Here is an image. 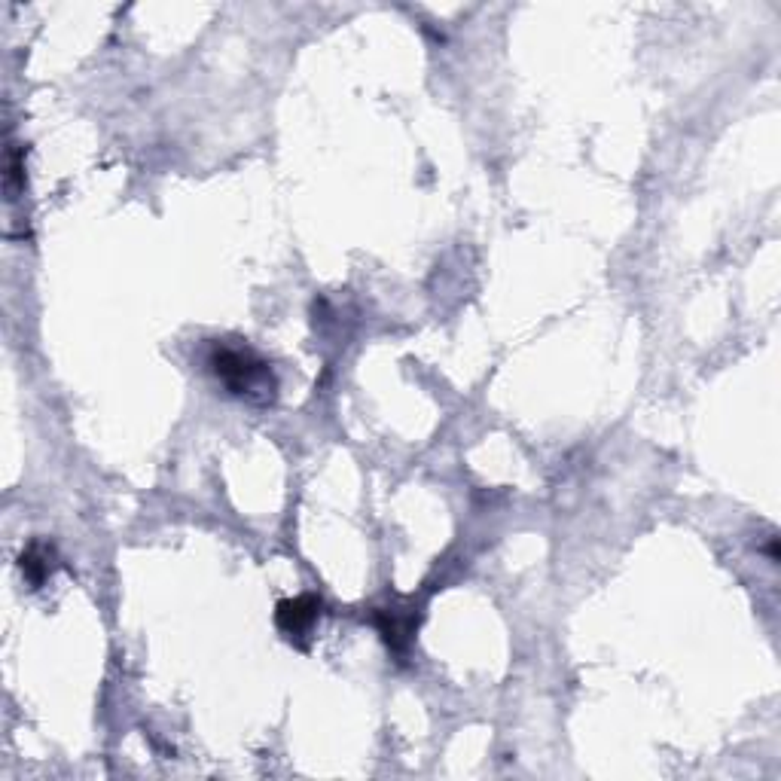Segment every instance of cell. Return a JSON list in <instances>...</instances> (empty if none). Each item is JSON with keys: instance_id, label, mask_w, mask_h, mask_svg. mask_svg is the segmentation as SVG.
Here are the masks:
<instances>
[{"instance_id": "1", "label": "cell", "mask_w": 781, "mask_h": 781, "mask_svg": "<svg viewBox=\"0 0 781 781\" xmlns=\"http://www.w3.org/2000/svg\"><path fill=\"white\" fill-rule=\"evenodd\" d=\"M205 364H208L211 376L226 388V394H232L238 400L266 406L278 394V379L269 367V360H263L251 345L214 339Z\"/></svg>"}, {"instance_id": "2", "label": "cell", "mask_w": 781, "mask_h": 781, "mask_svg": "<svg viewBox=\"0 0 781 781\" xmlns=\"http://www.w3.org/2000/svg\"><path fill=\"white\" fill-rule=\"evenodd\" d=\"M321 598L318 595H296V598H284V602H278V611H275V623L278 629L290 638V641H299L306 638L318 617H321Z\"/></svg>"}, {"instance_id": "3", "label": "cell", "mask_w": 781, "mask_h": 781, "mask_svg": "<svg viewBox=\"0 0 781 781\" xmlns=\"http://www.w3.org/2000/svg\"><path fill=\"white\" fill-rule=\"evenodd\" d=\"M19 568H22V577L37 589L43 586L52 571H55V550L49 544H40V540H34V544H28V550L22 553L19 559Z\"/></svg>"}, {"instance_id": "4", "label": "cell", "mask_w": 781, "mask_h": 781, "mask_svg": "<svg viewBox=\"0 0 781 781\" xmlns=\"http://www.w3.org/2000/svg\"><path fill=\"white\" fill-rule=\"evenodd\" d=\"M376 626L382 632V638L388 641V647L403 650L415 632V620L412 617H400V611H379L376 614Z\"/></svg>"}, {"instance_id": "5", "label": "cell", "mask_w": 781, "mask_h": 781, "mask_svg": "<svg viewBox=\"0 0 781 781\" xmlns=\"http://www.w3.org/2000/svg\"><path fill=\"white\" fill-rule=\"evenodd\" d=\"M25 190V153L10 144L7 150V193H10V202L19 199V193Z\"/></svg>"}]
</instances>
